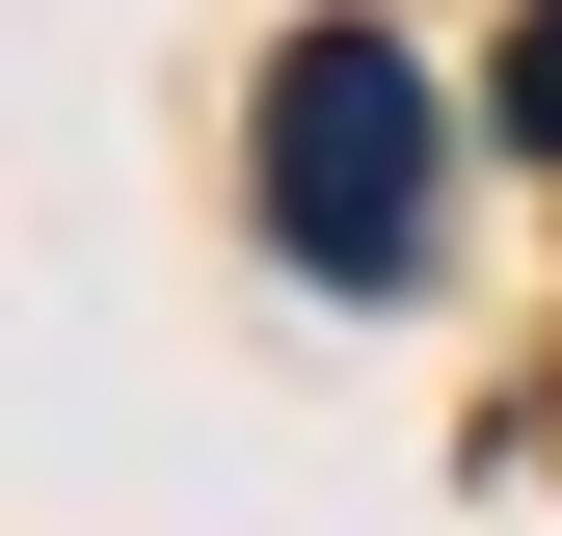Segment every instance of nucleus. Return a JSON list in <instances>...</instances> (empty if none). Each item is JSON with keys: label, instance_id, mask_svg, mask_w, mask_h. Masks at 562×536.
<instances>
[{"label": "nucleus", "instance_id": "obj_1", "mask_svg": "<svg viewBox=\"0 0 562 536\" xmlns=\"http://www.w3.org/2000/svg\"><path fill=\"white\" fill-rule=\"evenodd\" d=\"M268 242L295 268H402L429 242V81L375 27H295L268 54Z\"/></svg>", "mask_w": 562, "mask_h": 536}, {"label": "nucleus", "instance_id": "obj_2", "mask_svg": "<svg viewBox=\"0 0 562 536\" xmlns=\"http://www.w3.org/2000/svg\"><path fill=\"white\" fill-rule=\"evenodd\" d=\"M509 134H536V161H562V0H536V27H509Z\"/></svg>", "mask_w": 562, "mask_h": 536}]
</instances>
